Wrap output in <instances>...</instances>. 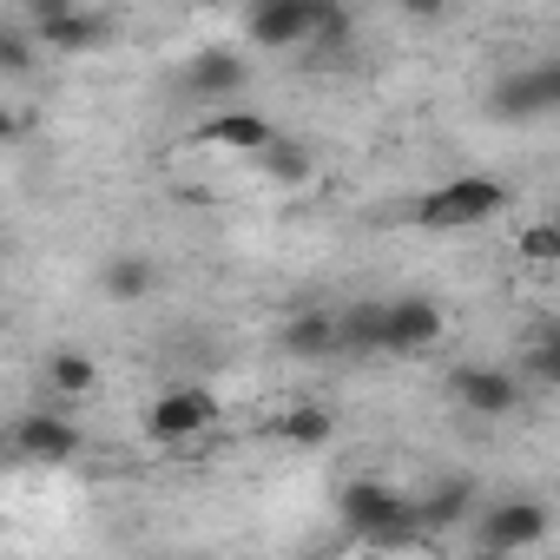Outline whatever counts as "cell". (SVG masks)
I'll list each match as a JSON object with an SVG mask.
<instances>
[{"mask_svg":"<svg viewBox=\"0 0 560 560\" xmlns=\"http://www.w3.org/2000/svg\"><path fill=\"white\" fill-rule=\"evenodd\" d=\"M337 357H350V363L383 357V304L376 298H357L350 311H337Z\"/></svg>","mask_w":560,"mask_h":560,"instance_id":"9a60e30c","label":"cell"},{"mask_svg":"<svg viewBox=\"0 0 560 560\" xmlns=\"http://www.w3.org/2000/svg\"><path fill=\"white\" fill-rule=\"evenodd\" d=\"M40 376H47V389L67 396V402H80V396L100 389V363H93L86 350H54V357L40 363Z\"/></svg>","mask_w":560,"mask_h":560,"instance_id":"e0dca14e","label":"cell"},{"mask_svg":"<svg viewBox=\"0 0 560 560\" xmlns=\"http://www.w3.org/2000/svg\"><path fill=\"white\" fill-rule=\"evenodd\" d=\"M257 165H264L277 185H304V178H311V145H304V139H270V145L257 152Z\"/></svg>","mask_w":560,"mask_h":560,"instance_id":"ffe728a7","label":"cell"},{"mask_svg":"<svg viewBox=\"0 0 560 560\" xmlns=\"http://www.w3.org/2000/svg\"><path fill=\"white\" fill-rule=\"evenodd\" d=\"M468 534H475V547H481V553H494V560L540 553V547H547V534H553V508H547L540 494H508V501L475 508Z\"/></svg>","mask_w":560,"mask_h":560,"instance_id":"3957f363","label":"cell"},{"mask_svg":"<svg viewBox=\"0 0 560 560\" xmlns=\"http://www.w3.org/2000/svg\"><path fill=\"white\" fill-rule=\"evenodd\" d=\"M152 284H159V264H152L145 250H119V257L100 264V291H106L113 304H139V298H152Z\"/></svg>","mask_w":560,"mask_h":560,"instance_id":"2e32d148","label":"cell"},{"mask_svg":"<svg viewBox=\"0 0 560 560\" xmlns=\"http://www.w3.org/2000/svg\"><path fill=\"white\" fill-rule=\"evenodd\" d=\"M514 383H521V389H527V383H534V389H553V383H560V330H553V324H547V330L521 350Z\"/></svg>","mask_w":560,"mask_h":560,"instance_id":"d6986e66","label":"cell"},{"mask_svg":"<svg viewBox=\"0 0 560 560\" xmlns=\"http://www.w3.org/2000/svg\"><path fill=\"white\" fill-rule=\"evenodd\" d=\"M560 106V67L553 60H534V67H514L494 80L488 93V113L508 119V126H527V119H547Z\"/></svg>","mask_w":560,"mask_h":560,"instance_id":"ba28073f","label":"cell"},{"mask_svg":"<svg viewBox=\"0 0 560 560\" xmlns=\"http://www.w3.org/2000/svg\"><path fill=\"white\" fill-rule=\"evenodd\" d=\"M277 343H284V357H298V363L337 357V311H291L284 330H277Z\"/></svg>","mask_w":560,"mask_h":560,"instance_id":"5bb4252c","label":"cell"},{"mask_svg":"<svg viewBox=\"0 0 560 560\" xmlns=\"http://www.w3.org/2000/svg\"><path fill=\"white\" fill-rule=\"evenodd\" d=\"M330 435H337V416L324 402H291L277 416V442H291V448H324Z\"/></svg>","mask_w":560,"mask_h":560,"instance_id":"ac0fdd59","label":"cell"},{"mask_svg":"<svg viewBox=\"0 0 560 560\" xmlns=\"http://www.w3.org/2000/svg\"><path fill=\"white\" fill-rule=\"evenodd\" d=\"M185 560H191V553H185Z\"/></svg>","mask_w":560,"mask_h":560,"instance_id":"484cf974","label":"cell"},{"mask_svg":"<svg viewBox=\"0 0 560 560\" xmlns=\"http://www.w3.org/2000/svg\"><path fill=\"white\" fill-rule=\"evenodd\" d=\"M448 330L435 298H383V357H422Z\"/></svg>","mask_w":560,"mask_h":560,"instance_id":"30bf717a","label":"cell"},{"mask_svg":"<svg viewBox=\"0 0 560 560\" xmlns=\"http://www.w3.org/2000/svg\"><path fill=\"white\" fill-rule=\"evenodd\" d=\"M330 0H264V8L244 14V40L264 47V54H304L317 21H324Z\"/></svg>","mask_w":560,"mask_h":560,"instance_id":"8992f818","label":"cell"},{"mask_svg":"<svg viewBox=\"0 0 560 560\" xmlns=\"http://www.w3.org/2000/svg\"><path fill=\"white\" fill-rule=\"evenodd\" d=\"M106 34H113V14L73 8V0H40V8L27 14V40L47 47V54H93Z\"/></svg>","mask_w":560,"mask_h":560,"instance_id":"5b68a950","label":"cell"},{"mask_svg":"<svg viewBox=\"0 0 560 560\" xmlns=\"http://www.w3.org/2000/svg\"><path fill=\"white\" fill-rule=\"evenodd\" d=\"M514 250H521V264H534V270L560 264V224H553V218H534V224H521Z\"/></svg>","mask_w":560,"mask_h":560,"instance_id":"44dd1931","label":"cell"},{"mask_svg":"<svg viewBox=\"0 0 560 560\" xmlns=\"http://www.w3.org/2000/svg\"><path fill=\"white\" fill-rule=\"evenodd\" d=\"M34 67V40H27V27H8L0 34V73H27Z\"/></svg>","mask_w":560,"mask_h":560,"instance_id":"7402d4cb","label":"cell"},{"mask_svg":"<svg viewBox=\"0 0 560 560\" xmlns=\"http://www.w3.org/2000/svg\"><path fill=\"white\" fill-rule=\"evenodd\" d=\"M462 560H494V553H481V547H475V553H462Z\"/></svg>","mask_w":560,"mask_h":560,"instance_id":"cb8c5ba5","label":"cell"},{"mask_svg":"<svg viewBox=\"0 0 560 560\" xmlns=\"http://www.w3.org/2000/svg\"><path fill=\"white\" fill-rule=\"evenodd\" d=\"M409 508H416V534H422V540H429V534H455V527L475 521V481H468V475L435 481L429 494H409Z\"/></svg>","mask_w":560,"mask_h":560,"instance_id":"4fadbf2b","label":"cell"},{"mask_svg":"<svg viewBox=\"0 0 560 560\" xmlns=\"http://www.w3.org/2000/svg\"><path fill=\"white\" fill-rule=\"evenodd\" d=\"M540 560H553V553H540Z\"/></svg>","mask_w":560,"mask_h":560,"instance_id":"d4e9b609","label":"cell"},{"mask_svg":"<svg viewBox=\"0 0 560 560\" xmlns=\"http://www.w3.org/2000/svg\"><path fill=\"white\" fill-rule=\"evenodd\" d=\"M178 86L198 100V106H231L244 86H250V60L237 54V47H198L185 67H178Z\"/></svg>","mask_w":560,"mask_h":560,"instance_id":"9c48e42d","label":"cell"},{"mask_svg":"<svg viewBox=\"0 0 560 560\" xmlns=\"http://www.w3.org/2000/svg\"><path fill=\"white\" fill-rule=\"evenodd\" d=\"M8 139H21V119H14L8 106H0V145H8Z\"/></svg>","mask_w":560,"mask_h":560,"instance_id":"603a6c76","label":"cell"},{"mask_svg":"<svg viewBox=\"0 0 560 560\" xmlns=\"http://www.w3.org/2000/svg\"><path fill=\"white\" fill-rule=\"evenodd\" d=\"M205 429H218V396L205 383H172L145 409V442H159V448H185Z\"/></svg>","mask_w":560,"mask_h":560,"instance_id":"277c9868","label":"cell"},{"mask_svg":"<svg viewBox=\"0 0 560 560\" xmlns=\"http://www.w3.org/2000/svg\"><path fill=\"white\" fill-rule=\"evenodd\" d=\"M448 402L468 409V416H481V422H501V416H514L527 402V389L514 383L508 363H455L448 370Z\"/></svg>","mask_w":560,"mask_h":560,"instance_id":"52a82bcc","label":"cell"},{"mask_svg":"<svg viewBox=\"0 0 560 560\" xmlns=\"http://www.w3.org/2000/svg\"><path fill=\"white\" fill-rule=\"evenodd\" d=\"M337 514H343V527H350L357 540H370V547H416V540H422V534H416L409 494L389 488L383 475L343 481V488H337Z\"/></svg>","mask_w":560,"mask_h":560,"instance_id":"6da1fadb","label":"cell"},{"mask_svg":"<svg viewBox=\"0 0 560 560\" xmlns=\"http://www.w3.org/2000/svg\"><path fill=\"white\" fill-rule=\"evenodd\" d=\"M14 462H34V468H67L80 455V422H67L60 409H27L8 435Z\"/></svg>","mask_w":560,"mask_h":560,"instance_id":"8fae6325","label":"cell"},{"mask_svg":"<svg viewBox=\"0 0 560 560\" xmlns=\"http://www.w3.org/2000/svg\"><path fill=\"white\" fill-rule=\"evenodd\" d=\"M270 139H277L270 119L250 113V106H218V113L191 132V145H205V152H231V159H257Z\"/></svg>","mask_w":560,"mask_h":560,"instance_id":"7c38bea8","label":"cell"},{"mask_svg":"<svg viewBox=\"0 0 560 560\" xmlns=\"http://www.w3.org/2000/svg\"><path fill=\"white\" fill-rule=\"evenodd\" d=\"M508 205H514V191H508L501 178H488V172H462V178L422 191L409 218H416L422 231H481V224H494Z\"/></svg>","mask_w":560,"mask_h":560,"instance_id":"7a4b0ae2","label":"cell"}]
</instances>
